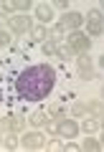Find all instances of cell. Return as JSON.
Returning <instances> with one entry per match:
<instances>
[{
  "label": "cell",
  "instance_id": "cell-1",
  "mask_svg": "<svg viewBox=\"0 0 104 152\" xmlns=\"http://www.w3.org/2000/svg\"><path fill=\"white\" fill-rule=\"evenodd\" d=\"M56 86V71L48 64H33L23 69L15 79V91L26 102H41Z\"/></svg>",
  "mask_w": 104,
  "mask_h": 152
},
{
  "label": "cell",
  "instance_id": "cell-3",
  "mask_svg": "<svg viewBox=\"0 0 104 152\" xmlns=\"http://www.w3.org/2000/svg\"><path fill=\"white\" fill-rule=\"evenodd\" d=\"M84 23H86V36L92 38V36H102V31H104V18H102V10L99 8H92V10L84 15Z\"/></svg>",
  "mask_w": 104,
  "mask_h": 152
},
{
  "label": "cell",
  "instance_id": "cell-19",
  "mask_svg": "<svg viewBox=\"0 0 104 152\" xmlns=\"http://www.w3.org/2000/svg\"><path fill=\"white\" fill-rule=\"evenodd\" d=\"M33 5L36 3H31V0H21V3H15V13H28Z\"/></svg>",
  "mask_w": 104,
  "mask_h": 152
},
{
  "label": "cell",
  "instance_id": "cell-26",
  "mask_svg": "<svg viewBox=\"0 0 104 152\" xmlns=\"http://www.w3.org/2000/svg\"><path fill=\"white\" fill-rule=\"evenodd\" d=\"M0 31H5V18H0Z\"/></svg>",
  "mask_w": 104,
  "mask_h": 152
},
{
  "label": "cell",
  "instance_id": "cell-18",
  "mask_svg": "<svg viewBox=\"0 0 104 152\" xmlns=\"http://www.w3.org/2000/svg\"><path fill=\"white\" fill-rule=\"evenodd\" d=\"M53 53L59 56L61 61H69V58H74V56H76V53H74V51L69 48V46H66V43H59V46H56V51H53Z\"/></svg>",
  "mask_w": 104,
  "mask_h": 152
},
{
  "label": "cell",
  "instance_id": "cell-5",
  "mask_svg": "<svg viewBox=\"0 0 104 152\" xmlns=\"http://www.w3.org/2000/svg\"><path fill=\"white\" fill-rule=\"evenodd\" d=\"M21 145L26 147V150H31V152L43 150L46 147V134L41 129H31V132H26V134L21 137Z\"/></svg>",
  "mask_w": 104,
  "mask_h": 152
},
{
  "label": "cell",
  "instance_id": "cell-15",
  "mask_svg": "<svg viewBox=\"0 0 104 152\" xmlns=\"http://www.w3.org/2000/svg\"><path fill=\"white\" fill-rule=\"evenodd\" d=\"M3 147H5V150H18V147H21L18 132H5V134H3Z\"/></svg>",
  "mask_w": 104,
  "mask_h": 152
},
{
  "label": "cell",
  "instance_id": "cell-17",
  "mask_svg": "<svg viewBox=\"0 0 104 152\" xmlns=\"http://www.w3.org/2000/svg\"><path fill=\"white\" fill-rule=\"evenodd\" d=\"M79 147H81V150H86V152H99V150H102V142H99L97 137H86Z\"/></svg>",
  "mask_w": 104,
  "mask_h": 152
},
{
  "label": "cell",
  "instance_id": "cell-16",
  "mask_svg": "<svg viewBox=\"0 0 104 152\" xmlns=\"http://www.w3.org/2000/svg\"><path fill=\"white\" fill-rule=\"evenodd\" d=\"M64 36H66V31H64V28L59 26V23H56V26H53V28L48 31V43L59 46V43H61V38H64Z\"/></svg>",
  "mask_w": 104,
  "mask_h": 152
},
{
  "label": "cell",
  "instance_id": "cell-24",
  "mask_svg": "<svg viewBox=\"0 0 104 152\" xmlns=\"http://www.w3.org/2000/svg\"><path fill=\"white\" fill-rule=\"evenodd\" d=\"M53 51H56V46H53V43H48V41H46V43H43V53L53 56Z\"/></svg>",
  "mask_w": 104,
  "mask_h": 152
},
{
  "label": "cell",
  "instance_id": "cell-10",
  "mask_svg": "<svg viewBox=\"0 0 104 152\" xmlns=\"http://www.w3.org/2000/svg\"><path fill=\"white\" fill-rule=\"evenodd\" d=\"M76 71H79V76H81L84 81L97 79V71L92 69V58H89L86 53H79V56H76Z\"/></svg>",
  "mask_w": 104,
  "mask_h": 152
},
{
  "label": "cell",
  "instance_id": "cell-7",
  "mask_svg": "<svg viewBox=\"0 0 104 152\" xmlns=\"http://www.w3.org/2000/svg\"><path fill=\"white\" fill-rule=\"evenodd\" d=\"M71 114L74 117H86V114L102 117V102H76L71 107Z\"/></svg>",
  "mask_w": 104,
  "mask_h": 152
},
{
  "label": "cell",
  "instance_id": "cell-9",
  "mask_svg": "<svg viewBox=\"0 0 104 152\" xmlns=\"http://www.w3.org/2000/svg\"><path fill=\"white\" fill-rule=\"evenodd\" d=\"M26 124H28V119H23L18 114H10V117H3L0 119V132H18L21 134L26 129Z\"/></svg>",
  "mask_w": 104,
  "mask_h": 152
},
{
  "label": "cell",
  "instance_id": "cell-13",
  "mask_svg": "<svg viewBox=\"0 0 104 152\" xmlns=\"http://www.w3.org/2000/svg\"><path fill=\"white\" fill-rule=\"evenodd\" d=\"M79 129L86 132V134H97V132L102 129V122H99V117H89V119H84L81 124H79Z\"/></svg>",
  "mask_w": 104,
  "mask_h": 152
},
{
  "label": "cell",
  "instance_id": "cell-21",
  "mask_svg": "<svg viewBox=\"0 0 104 152\" xmlns=\"http://www.w3.org/2000/svg\"><path fill=\"white\" fill-rule=\"evenodd\" d=\"M10 41H13V36L8 31H0V48H5V46H10Z\"/></svg>",
  "mask_w": 104,
  "mask_h": 152
},
{
  "label": "cell",
  "instance_id": "cell-25",
  "mask_svg": "<svg viewBox=\"0 0 104 152\" xmlns=\"http://www.w3.org/2000/svg\"><path fill=\"white\" fill-rule=\"evenodd\" d=\"M56 8H61V10H66V8H69V3H66V0H56Z\"/></svg>",
  "mask_w": 104,
  "mask_h": 152
},
{
  "label": "cell",
  "instance_id": "cell-20",
  "mask_svg": "<svg viewBox=\"0 0 104 152\" xmlns=\"http://www.w3.org/2000/svg\"><path fill=\"white\" fill-rule=\"evenodd\" d=\"M43 150L59 152V150H64V142H61V140H51V142H46V147H43Z\"/></svg>",
  "mask_w": 104,
  "mask_h": 152
},
{
  "label": "cell",
  "instance_id": "cell-6",
  "mask_svg": "<svg viewBox=\"0 0 104 152\" xmlns=\"http://www.w3.org/2000/svg\"><path fill=\"white\" fill-rule=\"evenodd\" d=\"M56 134L59 137H66V140H74V137L81 134V129H79V122L76 119H56Z\"/></svg>",
  "mask_w": 104,
  "mask_h": 152
},
{
  "label": "cell",
  "instance_id": "cell-22",
  "mask_svg": "<svg viewBox=\"0 0 104 152\" xmlns=\"http://www.w3.org/2000/svg\"><path fill=\"white\" fill-rule=\"evenodd\" d=\"M0 10H3V13H13V15H15V3H0Z\"/></svg>",
  "mask_w": 104,
  "mask_h": 152
},
{
  "label": "cell",
  "instance_id": "cell-14",
  "mask_svg": "<svg viewBox=\"0 0 104 152\" xmlns=\"http://www.w3.org/2000/svg\"><path fill=\"white\" fill-rule=\"evenodd\" d=\"M31 38L36 41V43H46V41H48V28L41 26V23H38V26H33L31 28Z\"/></svg>",
  "mask_w": 104,
  "mask_h": 152
},
{
  "label": "cell",
  "instance_id": "cell-11",
  "mask_svg": "<svg viewBox=\"0 0 104 152\" xmlns=\"http://www.w3.org/2000/svg\"><path fill=\"white\" fill-rule=\"evenodd\" d=\"M33 15L38 18L41 26H46V23H51L56 18V13H53V5H48V3H36L33 5Z\"/></svg>",
  "mask_w": 104,
  "mask_h": 152
},
{
  "label": "cell",
  "instance_id": "cell-8",
  "mask_svg": "<svg viewBox=\"0 0 104 152\" xmlns=\"http://www.w3.org/2000/svg\"><path fill=\"white\" fill-rule=\"evenodd\" d=\"M81 23H84V15L76 10H66L64 15H61L59 26L64 28V31H81Z\"/></svg>",
  "mask_w": 104,
  "mask_h": 152
},
{
  "label": "cell",
  "instance_id": "cell-4",
  "mask_svg": "<svg viewBox=\"0 0 104 152\" xmlns=\"http://www.w3.org/2000/svg\"><path fill=\"white\" fill-rule=\"evenodd\" d=\"M8 28H10V33H15V36H26V33H31L33 20L26 13H15V15H10V20H8Z\"/></svg>",
  "mask_w": 104,
  "mask_h": 152
},
{
  "label": "cell",
  "instance_id": "cell-23",
  "mask_svg": "<svg viewBox=\"0 0 104 152\" xmlns=\"http://www.w3.org/2000/svg\"><path fill=\"white\" fill-rule=\"evenodd\" d=\"M64 150H66V152H79L81 147H79L76 142H66V145H64Z\"/></svg>",
  "mask_w": 104,
  "mask_h": 152
},
{
  "label": "cell",
  "instance_id": "cell-12",
  "mask_svg": "<svg viewBox=\"0 0 104 152\" xmlns=\"http://www.w3.org/2000/svg\"><path fill=\"white\" fill-rule=\"evenodd\" d=\"M51 117H48V112L46 109H36V112L28 117V124L33 127V129H41V127H46V122H48Z\"/></svg>",
  "mask_w": 104,
  "mask_h": 152
},
{
  "label": "cell",
  "instance_id": "cell-27",
  "mask_svg": "<svg viewBox=\"0 0 104 152\" xmlns=\"http://www.w3.org/2000/svg\"><path fill=\"white\" fill-rule=\"evenodd\" d=\"M0 145H3V132H0Z\"/></svg>",
  "mask_w": 104,
  "mask_h": 152
},
{
  "label": "cell",
  "instance_id": "cell-2",
  "mask_svg": "<svg viewBox=\"0 0 104 152\" xmlns=\"http://www.w3.org/2000/svg\"><path fill=\"white\" fill-rule=\"evenodd\" d=\"M66 46L79 56V53H86V51L92 48V38H89L84 31H71L69 36H66Z\"/></svg>",
  "mask_w": 104,
  "mask_h": 152
}]
</instances>
